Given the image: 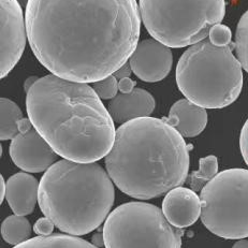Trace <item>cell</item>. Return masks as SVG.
<instances>
[{"label": "cell", "mask_w": 248, "mask_h": 248, "mask_svg": "<svg viewBox=\"0 0 248 248\" xmlns=\"http://www.w3.org/2000/svg\"><path fill=\"white\" fill-rule=\"evenodd\" d=\"M27 38L54 76L93 83L128 62L139 44L137 0H28Z\"/></svg>", "instance_id": "1"}, {"label": "cell", "mask_w": 248, "mask_h": 248, "mask_svg": "<svg viewBox=\"0 0 248 248\" xmlns=\"http://www.w3.org/2000/svg\"><path fill=\"white\" fill-rule=\"evenodd\" d=\"M26 93L28 118L58 156L91 163L110 153L114 121L87 83L51 74L37 78Z\"/></svg>", "instance_id": "2"}, {"label": "cell", "mask_w": 248, "mask_h": 248, "mask_svg": "<svg viewBox=\"0 0 248 248\" xmlns=\"http://www.w3.org/2000/svg\"><path fill=\"white\" fill-rule=\"evenodd\" d=\"M106 168L127 196L153 199L184 184L189 172V148L166 121L138 118L116 130Z\"/></svg>", "instance_id": "3"}, {"label": "cell", "mask_w": 248, "mask_h": 248, "mask_svg": "<svg viewBox=\"0 0 248 248\" xmlns=\"http://www.w3.org/2000/svg\"><path fill=\"white\" fill-rule=\"evenodd\" d=\"M115 189L108 171L97 162L62 159L46 171L39 187V205L63 233L84 235L108 216Z\"/></svg>", "instance_id": "4"}, {"label": "cell", "mask_w": 248, "mask_h": 248, "mask_svg": "<svg viewBox=\"0 0 248 248\" xmlns=\"http://www.w3.org/2000/svg\"><path fill=\"white\" fill-rule=\"evenodd\" d=\"M235 44L216 46L210 40L193 44L176 66V84L186 99L204 108H222L239 98L243 70L233 55Z\"/></svg>", "instance_id": "5"}, {"label": "cell", "mask_w": 248, "mask_h": 248, "mask_svg": "<svg viewBox=\"0 0 248 248\" xmlns=\"http://www.w3.org/2000/svg\"><path fill=\"white\" fill-rule=\"evenodd\" d=\"M139 8L147 31L170 48L203 41L226 14L225 0H140Z\"/></svg>", "instance_id": "6"}, {"label": "cell", "mask_w": 248, "mask_h": 248, "mask_svg": "<svg viewBox=\"0 0 248 248\" xmlns=\"http://www.w3.org/2000/svg\"><path fill=\"white\" fill-rule=\"evenodd\" d=\"M183 232L162 210L145 202H127L108 216L103 227L106 248H181Z\"/></svg>", "instance_id": "7"}, {"label": "cell", "mask_w": 248, "mask_h": 248, "mask_svg": "<svg viewBox=\"0 0 248 248\" xmlns=\"http://www.w3.org/2000/svg\"><path fill=\"white\" fill-rule=\"evenodd\" d=\"M201 220L222 239L248 237V170L228 169L202 188Z\"/></svg>", "instance_id": "8"}, {"label": "cell", "mask_w": 248, "mask_h": 248, "mask_svg": "<svg viewBox=\"0 0 248 248\" xmlns=\"http://www.w3.org/2000/svg\"><path fill=\"white\" fill-rule=\"evenodd\" d=\"M17 126L19 133L10 144L12 161L24 172L47 171L57 160L56 152L33 127L29 118H22Z\"/></svg>", "instance_id": "9"}, {"label": "cell", "mask_w": 248, "mask_h": 248, "mask_svg": "<svg viewBox=\"0 0 248 248\" xmlns=\"http://www.w3.org/2000/svg\"><path fill=\"white\" fill-rule=\"evenodd\" d=\"M1 10V78L13 70L22 58L27 41L26 22L17 0H0Z\"/></svg>", "instance_id": "10"}, {"label": "cell", "mask_w": 248, "mask_h": 248, "mask_svg": "<svg viewBox=\"0 0 248 248\" xmlns=\"http://www.w3.org/2000/svg\"><path fill=\"white\" fill-rule=\"evenodd\" d=\"M132 72L140 80L155 83L163 80L171 71L173 55L169 46L156 39L140 41L129 58Z\"/></svg>", "instance_id": "11"}, {"label": "cell", "mask_w": 248, "mask_h": 248, "mask_svg": "<svg viewBox=\"0 0 248 248\" xmlns=\"http://www.w3.org/2000/svg\"><path fill=\"white\" fill-rule=\"evenodd\" d=\"M161 210L172 226L182 229L192 226L201 217V199L195 190L180 186L167 193Z\"/></svg>", "instance_id": "12"}, {"label": "cell", "mask_w": 248, "mask_h": 248, "mask_svg": "<svg viewBox=\"0 0 248 248\" xmlns=\"http://www.w3.org/2000/svg\"><path fill=\"white\" fill-rule=\"evenodd\" d=\"M155 110V99L145 89L135 88L131 93H118L108 103L114 123L125 124L142 117H150Z\"/></svg>", "instance_id": "13"}, {"label": "cell", "mask_w": 248, "mask_h": 248, "mask_svg": "<svg viewBox=\"0 0 248 248\" xmlns=\"http://www.w3.org/2000/svg\"><path fill=\"white\" fill-rule=\"evenodd\" d=\"M40 183L31 174L18 172L7 182L6 199L16 215L26 216L34 211L39 202Z\"/></svg>", "instance_id": "14"}, {"label": "cell", "mask_w": 248, "mask_h": 248, "mask_svg": "<svg viewBox=\"0 0 248 248\" xmlns=\"http://www.w3.org/2000/svg\"><path fill=\"white\" fill-rule=\"evenodd\" d=\"M169 125L181 133L183 138H195L204 130L207 124V112L188 99H181L173 104L169 116L163 118Z\"/></svg>", "instance_id": "15"}, {"label": "cell", "mask_w": 248, "mask_h": 248, "mask_svg": "<svg viewBox=\"0 0 248 248\" xmlns=\"http://www.w3.org/2000/svg\"><path fill=\"white\" fill-rule=\"evenodd\" d=\"M13 248H99L85 240L71 234L39 235Z\"/></svg>", "instance_id": "16"}, {"label": "cell", "mask_w": 248, "mask_h": 248, "mask_svg": "<svg viewBox=\"0 0 248 248\" xmlns=\"http://www.w3.org/2000/svg\"><path fill=\"white\" fill-rule=\"evenodd\" d=\"M32 230L31 222L26 217L14 214L3 220L1 236L8 244L16 246L31 240Z\"/></svg>", "instance_id": "17"}, {"label": "cell", "mask_w": 248, "mask_h": 248, "mask_svg": "<svg viewBox=\"0 0 248 248\" xmlns=\"http://www.w3.org/2000/svg\"><path fill=\"white\" fill-rule=\"evenodd\" d=\"M0 106H1V131H0V138H1L2 141L13 140L19 133L17 123L24 118L22 110L16 102H13L8 98H1Z\"/></svg>", "instance_id": "18"}, {"label": "cell", "mask_w": 248, "mask_h": 248, "mask_svg": "<svg viewBox=\"0 0 248 248\" xmlns=\"http://www.w3.org/2000/svg\"><path fill=\"white\" fill-rule=\"evenodd\" d=\"M218 174V159L214 155L206 156L199 160V170L191 173L189 184L192 190H202L208 182Z\"/></svg>", "instance_id": "19"}, {"label": "cell", "mask_w": 248, "mask_h": 248, "mask_svg": "<svg viewBox=\"0 0 248 248\" xmlns=\"http://www.w3.org/2000/svg\"><path fill=\"white\" fill-rule=\"evenodd\" d=\"M235 51L242 67L248 73V10L237 24L235 33Z\"/></svg>", "instance_id": "20"}, {"label": "cell", "mask_w": 248, "mask_h": 248, "mask_svg": "<svg viewBox=\"0 0 248 248\" xmlns=\"http://www.w3.org/2000/svg\"><path fill=\"white\" fill-rule=\"evenodd\" d=\"M92 87L93 88V91L96 92L97 95L99 96L100 99H103V100H112L113 98H115L117 96V92L120 91L118 89V81L117 78L113 76L108 77L103 80L93 82Z\"/></svg>", "instance_id": "21"}, {"label": "cell", "mask_w": 248, "mask_h": 248, "mask_svg": "<svg viewBox=\"0 0 248 248\" xmlns=\"http://www.w3.org/2000/svg\"><path fill=\"white\" fill-rule=\"evenodd\" d=\"M210 41L216 46H227L232 43V32L230 28L222 24L213 26L208 34Z\"/></svg>", "instance_id": "22"}, {"label": "cell", "mask_w": 248, "mask_h": 248, "mask_svg": "<svg viewBox=\"0 0 248 248\" xmlns=\"http://www.w3.org/2000/svg\"><path fill=\"white\" fill-rule=\"evenodd\" d=\"M54 222L49 219L48 217H42L39 218V219L36 221V224L33 225V232L38 235H51L53 231H54Z\"/></svg>", "instance_id": "23"}, {"label": "cell", "mask_w": 248, "mask_h": 248, "mask_svg": "<svg viewBox=\"0 0 248 248\" xmlns=\"http://www.w3.org/2000/svg\"><path fill=\"white\" fill-rule=\"evenodd\" d=\"M240 148L243 156V159L248 166V120L243 126L240 136Z\"/></svg>", "instance_id": "24"}, {"label": "cell", "mask_w": 248, "mask_h": 248, "mask_svg": "<svg viewBox=\"0 0 248 248\" xmlns=\"http://www.w3.org/2000/svg\"><path fill=\"white\" fill-rule=\"evenodd\" d=\"M136 82L131 80L130 78H122L118 82V89H120V92L123 93H131L133 89L136 87Z\"/></svg>", "instance_id": "25"}, {"label": "cell", "mask_w": 248, "mask_h": 248, "mask_svg": "<svg viewBox=\"0 0 248 248\" xmlns=\"http://www.w3.org/2000/svg\"><path fill=\"white\" fill-rule=\"evenodd\" d=\"M131 73H132V69L130 67V64H129V62H126L122 68L118 69L113 76L116 78H118V80H122V78H130Z\"/></svg>", "instance_id": "26"}, {"label": "cell", "mask_w": 248, "mask_h": 248, "mask_svg": "<svg viewBox=\"0 0 248 248\" xmlns=\"http://www.w3.org/2000/svg\"><path fill=\"white\" fill-rule=\"evenodd\" d=\"M0 186H1V196H0V202H3V200L6 199V195H7V182H4L3 176H1V183H0Z\"/></svg>", "instance_id": "27"}, {"label": "cell", "mask_w": 248, "mask_h": 248, "mask_svg": "<svg viewBox=\"0 0 248 248\" xmlns=\"http://www.w3.org/2000/svg\"><path fill=\"white\" fill-rule=\"evenodd\" d=\"M232 248H248V240L241 239L234 243Z\"/></svg>", "instance_id": "28"}, {"label": "cell", "mask_w": 248, "mask_h": 248, "mask_svg": "<svg viewBox=\"0 0 248 248\" xmlns=\"http://www.w3.org/2000/svg\"><path fill=\"white\" fill-rule=\"evenodd\" d=\"M19 3H25V2H28V0H17Z\"/></svg>", "instance_id": "29"}]
</instances>
